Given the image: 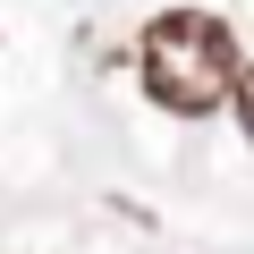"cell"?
<instances>
[{"label": "cell", "instance_id": "7a4b0ae2", "mask_svg": "<svg viewBox=\"0 0 254 254\" xmlns=\"http://www.w3.org/2000/svg\"><path fill=\"white\" fill-rule=\"evenodd\" d=\"M237 119H246V136H254V68L237 76Z\"/></svg>", "mask_w": 254, "mask_h": 254}, {"label": "cell", "instance_id": "6da1fadb", "mask_svg": "<svg viewBox=\"0 0 254 254\" xmlns=\"http://www.w3.org/2000/svg\"><path fill=\"white\" fill-rule=\"evenodd\" d=\"M144 93L178 119H203L220 102H237V34L212 17V9H161L144 26Z\"/></svg>", "mask_w": 254, "mask_h": 254}]
</instances>
